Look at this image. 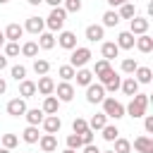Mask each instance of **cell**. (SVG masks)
Returning <instances> with one entry per match:
<instances>
[{"label":"cell","mask_w":153,"mask_h":153,"mask_svg":"<svg viewBox=\"0 0 153 153\" xmlns=\"http://www.w3.org/2000/svg\"><path fill=\"white\" fill-rule=\"evenodd\" d=\"M146 105H148V96L146 93H134L131 96V103L124 108V112H129L134 120H139V117L146 115Z\"/></svg>","instance_id":"cell-1"},{"label":"cell","mask_w":153,"mask_h":153,"mask_svg":"<svg viewBox=\"0 0 153 153\" xmlns=\"http://www.w3.org/2000/svg\"><path fill=\"white\" fill-rule=\"evenodd\" d=\"M96 76H98V81L103 84V88H105V91H110V93H115V91L120 88V84H122L120 74H117L112 67H108L105 72H100V74H96Z\"/></svg>","instance_id":"cell-2"},{"label":"cell","mask_w":153,"mask_h":153,"mask_svg":"<svg viewBox=\"0 0 153 153\" xmlns=\"http://www.w3.org/2000/svg\"><path fill=\"white\" fill-rule=\"evenodd\" d=\"M65 19H67L65 7H50V14H48V19H45V26H48L50 31H62Z\"/></svg>","instance_id":"cell-3"},{"label":"cell","mask_w":153,"mask_h":153,"mask_svg":"<svg viewBox=\"0 0 153 153\" xmlns=\"http://www.w3.org/2000/svg\"><path fill=\"white\" fill-rule=\"evenodd\" d=\"M103 112H105V117L120 120V117H124V105L115 98H103Z\"/></svg>","instance_id":"cell-4"},{"label":"cell","mask_w":153,"mask_h":153,"mask_svg":"<svg viewBox=\"0 0 153 153\" xmlns=\"http://www.w3.org/2000/svg\"><path fill=\"white\" fill-rule=\"evenodd\" d=\"M91 57H93V55H91L88 48H74V50H72V57H69V65H72L74 69H76V67H86Z\"/></svg>","instance_id":"cell-5"},{"label":"cell","mask_w":153,"mask_h":153,"mask_svg":"<svg viewBox=\"0 0 153 153\" xmlns=\"http://www.w3.org/2000/svg\"><path fill=\"white\" fill-rule=\"evenodd\" d=\"M103 98H105V88H103V84H88L86 86V100L91 103V105H96V103H103Z\"/></svg>","instance_id":"cell-6"},{"label":"cell","mask_w":153,"mask_h":153,"mask_svg":"<svg viewBox=\"0 0 153 153\" xmlns=\"http://www.w3.org/2000/svg\"><path fill=\"white\" fill-rule=\"evenodd\" d=\"M53 93H57V100H60V103H69V100L74 98V86H72L69 81H62V84L55 86Z\"/></svg>","instance_id":"cell-7"},{"label":"cell","mask_w":153,"mask_h":153,"mask_svg":"<svg viewBox=\"0 0 153 153\" xmlns=\"http://www.w3.org/2000/svg\"><path fill=\"white\" fill-rule=\"evenodd\" d=\"M24 112H26V98H14V100L7 103V115H12V117H24Z\"/></svg>","instance_id":"cell-8"},{"label":"cell","mask_w":153,"mask_h":153,"mask_svg":"<svg viewBox=\"0 0 153 153\" xmlns=\"http://www.w3.org/2000/svg\"><path fill=\"white\" fill-rule=\"evenodd\" d=\"M129 31H131L134 36L146 33V31H148V19H146V17H131V19H129Z\"/></svg>","instance_id":"cell-9"},{"label":"cell","mask_w":153,"mask_h":153,"mask_svg":"<svg viewBox=\"0 0 153 153\" xmlns=\"http://www.w3.org/2000/svg\"><path fill=\"white\" fill-rule=\"evenodd\" d=\"M43 129H45V134H57L60 131V127H62V120L57 117V115H48V117H43Z\"/></svg>","instance_id":"cell-10"},{"label":"cell","mask_w":153,"mask_h":153,"mask_svg":"<svg viewBox=\"0 0 153 153\" xmlns=\"http://www.w3.org/2000/svg\"><path fill=\"white\" fill-rule=\"evenodd\" d=\"M57 43H60V48H65V50H74V48H76V36H74L72 31H60Z\"/></svg>","instance_id":"cell-11"},{"label":"cell","mask_w":153,"mask_h":153,"mask_svg":"<svg viewBox=\"0 0 153 153\" xmlns=\"http://www.w3.org/2000/svg\"><path fill=\"white\" fill-rule=\"evenodd\" d=\"M38 146H41L43 153H53V151H57V139H55V134H43V136L38 139Z\"/></svg>","instance_id":"cell-12"},{"label":"cell","mask_w":153,"mask_h":153,"mask_svg":"<svg viewBox=\"0 0 153 153\" xmlns=\"http://www.w3.org/2000/svg\"><path fill=\"white\" fill-rule=\"evenodd\" d=\"M24 29L29 31V33H41L43 29H45V19H41V17H29L26 19V24H24Z\"/></svg>","instance_id":"cell-13"},{"label":"cell","mask_w":153,"mask_h":153,"mask_svg":"<svg viewBox=\"0 0 153 153\" xmlns=\"http://www.w3.org/2000/svg\"><path fill=\"white\" fill-rule=\"evenodd\" d=\"M36 91L38 93H43V96H53V91H55V81L50 79V76H41L38 79V84H36Z\"/></svg>","instance_id":"cell-14"},{"label":"cell","mask_w":153,"mask_h":153,"mask_svg":"<svg viewBox=\"0 0 153 153\" xmlns=\"http://www.w3.org/2000/svg\"><path fill=\"white\" fill-rule=\"evenodd\" d=\"M103 33H105V26H100V24H91V26H86V41H91V43L103 41Z\"/></svg>","instance_id":"cell-15"},{"label":"cell","mask_w":153,"mask_h":153,"mask_svg":"<svg viewBox=\"0 0 153 153\" xmlns=\"http://www.w3.org/2000/svg\"><path fill=\"white\" fill-rule=\"evenodd\" d=\"M134 148L139 153H153V139L151 136H136L134 139Z\"/></svg>","instance_id":"cell-16"},{"label":"cell","mask_w":153,"mask_h":153,"mask_svg":"<svg viewBox=\"0 0 153 153\" xmlns=\"http://www.w3.org/2000/svg\"><path fill=\"white\" fill-rule=\"evenodd\" d=\"M38 48H41V50L55 48V36H53V31H41V33H38Z\"/></svg>","instance_id":"cell-17"},{"label":"cell","mask_w":153,"mask_h":153,"mask_svg":"<svg viewBox=\"0 0 153 153\" xmlns=\"http://www.w3.org/2000/svg\"><path fill=\"white\" fill-rule=\"evenodd\" d=\"M24 117H26V122L29 124H33V127H38L41 122H43V117H45V112L43 110H38V108H26V112H24Z\"/></svg>","instance_id":"cell-18"},{"label":"cell","mask_w":153,"mask_h":153,"mask_svg":"<svg viewBox=\"0 0 153 153\" xmlns=\"http://www.w3.org/2000/svg\"><path fill=\"white\" fill-rule=\"evenodd\" d=\"M134 33L131 31H122L120 36H117V48H124V50H131L134 48Z\"/></svg>","instance_id":"cell-19"},{"label":"cell","mask_w":153,"mask_h":153,"mask_svg":"<svg viewBox=\"0 0 153 153\" xmlns=\"http://www.w3.org/2000/svg\"><path fill=\"white\" fill-rule=\"evenodd\" d=\"M100 55H103V60H108V62H110V60H115V57L120 55V48H117V43H112V41H110V43H103V48H100Z\"/></svg>","instance_id":"cell-20"},{"label":"cell","mask_w":153,"mask_h":153,"mask_svg":"<svg viewBox=\"0 0 153 153\" xmlns=\"http://www.w3.org/2000/svg\"><path fill=\"white\" fill-rule=\"evenodd\" d=\"M57 108H60V100H57V96H45V100H43V112L45 115H57Z\"/></svg>","instance_id":"cell-21"},{"label":"cell","mask_w":153,"mask_h":153,"mask_svg":"<svg viewBox=\"0 0 153 153\" xmlns=\"http://www.w3.org/2000/svg\"><path fill=\"white\" fill-rule=\"evenodd\" d=\"M2 33H5V38H7V41H19V38L24 36V26H19V24H10Z\"/></svg>","instance_id":"cell-22"},{"label":"cell","mask_w":153,"mask_h":153,"mask_svg":"<svg viewBox=\"0 0 153 153\" xmlns=\"http://www.w3.org/2000/svg\"><path fill=\"white\" fill-rule=\"evenodd\" d=\"M134 45H136L141 53H151V50H153V38H151L148 33H141V36L134 41Z\"/></svg>","instance_id":"cell-23"},{"label":"cell","mask_w":153,"mask_h":153,"mask_svg":"<svg viewBox=\"0 0 153 153\" xmlns=\"http://www.w3.org/2000/svg\"><path fill=\"white\" fill-rule=\"evenodd\" d=\"M74 79H76V84H79V86H88V84L93 81V72H91V69L79 67V72H74Z\"/></svg>","instance_id":"cell-24"},{"label":"cell","mask_w":153,"mask_h":153,"mask_svg":"<svg viewBox=\"0 0 153 153\" xmlns=\"http://www.w3.org/2000/svg\"><path fill=\"white\" fill-rule=\"evenodd\" d=\"M120 88H122L127 96H134V93H139V81H136L134 76H127V79L120 84Z\"/></svg>","instance_id":"cell-25"},{"label":"cell","mask_w":153,"mask_h":153,"mask_svg":"<svg viewBox=\"0 0 153 153\" xmlns=\"http://www.w3.org/2000/svg\"><path fill=\"white\" fill-rule=\"evenodd\" d=\"M33 93H36V84L29 81V79H22V81H19V96H22V98H31Z\"/></svg>","instance_id":"cell-26"},{"label":"cell","mask_w":153,"mask_h":153,"mask_svg":"<svg viewBox=\"0 0 153 153\" xmlns=\"http://www.w3.org/2000/svg\"><path fill=\"white\" fill-rule=\"evenodd\" d=\"M105 124H108L105 112H98V115H93V117L88 120V129H91V131H98V129H103Z\"/></svg>","instance_id":"cell-27"},{"label":"cell","mask_w":153,"mask_h":153,"mask_svg":"<svg viewBox=\"0 0 153 153\" xmlns=\"http://www.w3.org/2000/svg\"><path fill=\"white\" fill-rule=\"evenodd\" d=\"M134 74H136V81H139V84H151V79H153L151 67H136Z\"/></svg>","instance_id":"cell-28"},{"label":"cell","mask_w":153,"mask_h":153,"mask_svg":"<svg viewBox=\"0 0 153 153\" xmlns=\"http://www.w3.org/2000/svg\"><path fill=\"white\" fill-rule=\"evenodd\" d=\"M22 139L26 141V143H36L41 136H38V127H33V124H29L24 131H22Z\"/></svg>","instance_id":"cell-29"},{"label":"cell","mask_w":153,"mask_h":153,"mask_svg":"<svg viewBox=\"0 0 153 153\" xmlns=\"http://www.w3.org/2000/svg\"><path fill=\"white\" fill-rule=\"evenodd\" d=\"M117 14H120V19H131V17H136V7L131 2H122Z\"/></svg>","instance_id":"cell-30"},{"label":"cell","mask_w":153,"mask_h":153,"mask_svg":"<svg viewBox=\"0 0 153 153\" xmlns=\"http://www.w3.org/2000/svg\"><path fill=\"white\" fill-rule=\"evenodd\" d=\"M19 50H22L24 57H36V55H38V43H36V41H26Z\"/></svg>","instance_id":"cell-31"},{"label":"cell","mask_w":153,"mask_h":153,"mask_svg":"<svg viewBox=\"0 0 153 153\" xmlns=\"http://www.w3.org/2000/svg\"><path fill=\"white\" fill-rule=\"evenodd\" d=\"M115 153H131V141H127V139H122V136H117L115 139V148H112Z\"/></svg>","instance_id":"cell-32"},{"label":"cell","mask_w":153,"mask_h":153,"mask_svg":"<svg viewBox=\"0 0 153 153\" xmlns=\"http://www.w3.org/2000/svg\"><path fill=\"white\" fill-rule=\"evenodd\" d=\"M117 24H120V14L115 10H108L103 14V26H117Z\"/></svg>","instance_id":"cell-33"},{"label":"cell","mask_w":153,"mask_h":153,"mask_svg":"<svg viewBox=\"0 0 153 153\" xmlns=\"http://www.w3.org/2000/svg\"><path fill=\"white\" fill-rule=\"evenodd\" d=\"M100 131H103V139H105V141H115V139L120 136V131H117V127H115V124H105Z\"/></svg>","instance_id":"cell-34"},{"label":"cell","mask_w":153,"mask_h":153,"mask_svg":"<svg viewBox=\"0 0 153 153\" xmlns=\"http://www.w3.org/2000/svg\"><path fill=\"white\" fill-rule=\"evenodd\" d=\"M0 143H2L5 148H10V151H12V148H14L17 143H19V136H17V134H2Z\"/></svg>","instance_id":"cell-35"},{"label":"cell","mask_w":153,"mask_h":153,"mask_svg":"<svg viewBox=\"0 0 153 153\" xmlns=\"http://www.w3.org/2000/svg\"><path fill=\"white\" fill-rule=\"evenodd\" d=\"M48 69H50V62L48 60H33V72L36 74H48Z\"/></svg>","instance_id":"cell-36"},{"label":"cell","mask_w":153,"mask_h":153,"mask_svg":"<svg viewBox=\"0 0 153 153\" xmlns=\"http://www.w3.org/2000/svg\"><path fill=\"white\" fill-rule=\"evenodd\" d=\"M74 72H76V69H74L72 65H62V67L57 69V74L62 76V81H69V79H74Z\"/></svg>","instance_id":"cell-37"},{"label":"cell","mask_w":153,"mask_h":153,"mask_svg":"<svg viewBox=\"0 0 153 153\" xmlns=\"http://www.w3.org/2000/svg\"><path fill=\"white\" fill-rule=\"evenodd\" d=\"M84 129H88V122H86L84 117H74V122H72V131H74V134H81Z\"/></svg>","instance_id":"cell-38"},{"label":"cell","mask_w":153,"mask_h":153,"mask_svg":"<svg viewBox=\"0 0 153 153\" xmlns=\"http://www.w3.org/2000/svg\"><path fill=\"white\" fill-rule=\"evenodd\" d=\"M5 55H7V57H17V55H19V43H17V41L5 43Z\"/></svg>","instance_id":"cell-39"},{"label":"cell","mask_w":153,"mask_h":153,"mask_svg":"<svg viewBox=\"0 0 153 153\" xmlns=\"http://www.w3.org/2000/svg\"><path fill=\"white\" fill-rule=\"evenodd\" d=\"M139 65H136V60H131V57H124L122 60V72H127V74H134V69H136Z\"/></svg>","instance_id":"cell-40"},{"label":"cell","mask_w":153,"mask_h":153,"mask_svg":"<svg viewBox=\"0 0 153 153\" xmlns=\"http://www.w3.org/2000/svg\"><path fill=\"white\" fill-rule=\"evenodd\" d=\"M12 79H17V81L26 79V67H24V65H14V67H12Z\"/></svg>","instance_id":"cell-41"},{"label":"cell","mask_w":153,"mask_h":153,"mask_svg":"<svg viewBox=\"0 0 153 153\" xmlns=\"http://www.w3.org/2000/svg\"><path fill=\"white\" fill-rule=\"evenodd\" d=\"M81 146H84V143H81V136H79V134H69V136H67V148H74V151H76V148H81Z\"/></svg>","instance_id":"cell-42"},{"label":"cell","mask_w":153,"mask_h":153,"mask_svg":"<svg viewBox=\"0 0 153 153\" xmlns=\"http://www.w3.org/2000/svg\"><path fill=\"white\" fill-rule=\"evenodd\" d=\"M65 2V12H79L81 10V0H62Z\"/></svg>","instance_id":"cell-43"},{"label":"cell","mask_w":153,"mask_h":153,"mask_svg":"<svg viewBox=\"0 0 153 153\" xmlns=\"http://www.w3.org/2000/svg\"><path fill=\"white\" fill-rule=\"evenodd\" d=\"M108 67H110V62H108V60H98V62H96V67H93V74H100V72H105Z\"/></svg>","instance_id":"cell-44"},{"label":"cell","mask_w":153,"mask_h":153,"mask_svg":"<svg viewBox=\"0 0 153 153\" xmlns=\"http://www.w3.org/2000/svg\"><path fill=\"white\" fill-rule=\"evenodd\" d=\"M79 136H81V143H84V146H86V143H93V131H91V129H84Z\"/></svg>","instance_id":"cell-45"},{"label":"cell","mask_w":153,"mask_h":153,"mask_svg":"<svg viewBox=\"0 0 153 153\" xmlns=\"http://www.w3.org/2000/svg\"><path fill=\"white\" fill-rule=\"evenodd\" d=\"M143 129H146V134H153V115H146V120H143Z\"/></svg>","instance_id":"cell-46"},{"label":"cell","mask_w":153,"mask_h":153,"mask_svg":"<svg viewBox=\"0 0 153 153\" xmlns=\"http://www.w3.org/2000/svg\"><path fill=\"white\" fill-rule=\"evenodd\" d=\"M84 153H100V151H98L96 143H86V146H84Z\"/></svg>","instance_id":"cell-47"},{"label":"cell","mask_w":153,"mask_h":153,"mask_svg":"<svg viewBox=\"0 0 153 153\" xmlns=\"http://www.w3.org/2000/svg\"><path fill=\"white\" fill-rule=\"evenodd\" d=\"M105 2H108L110 7H120L122 2H129V0H105Z\"/></svg>","instance_id":"cell-48"},{"label":"cell","mask_w":153,"mask_h":153,"mask_svg":"<svg viewBox=\"0 0 153 153\" xmlns=\"http://www.w3.org/2000/svg\"><path fill=\"white\" fill-rule=\"evenodd\" d=\"M43 2H48L50 7H60V5H62V0H43Z\"/></svg>","instance_id":"cell-49"},{"label":"cell","mask_w":153,"mask_h":153,"mask_svg":"<svg viewBox=\"0 0 153 153\" xmlns=\"http://www.w3.org/2000/svg\"><path fill=\"white\" fill-rule=\"evenodd\" d=\"M5 67H7V57H5V55H0V72H2Z\"/></svg>","instance_id":"cell-50"},{"label":"cell","mask_w":153,"mask_h":153,"mask_svg":"<svg viewBox=\"0 0 153 153\" xmlns=\"http://www.w3.org/2000/svg\"><path fill=\"white\" fill-rule=\"evenodd\" d=\"M5 91H7V81H5V79H0V96H2Z\"/></svg>","instance_id":"cell-51"},{"label":"cell","mask_w":153,"mask_h":153,"mask_svg":"<svg viewBox=\"0 0 153 153\" xmlns=\"http://www.w3.org/2000/svg\"><path fill=\"white\" fill-rule=\"evenodd\" d=\"M5 41H7V38H5V33H2V31H0V48H2V45H5Z\"/></svg>","instance_id":"cell-52"},{"label":"cell","mask_w":153,"mask_h":153,"mask_svg":"<svg viewBox=\"0 0 153 153\" xmlns=\"http://www.w3.org/2000/svg\"><path fill=\"white\" fill-rule=\"evenodd\" d=\"M26 2H29V5H41L43 0H26Z\"/></svg>","instance_id":"cell-53"},{"label":"cell","mask_w":153,"mask_h":153,"mask_svg":"<svg viewBox=\"0 0 153 153\" xmlns=\"http://www.w3.org/2000/svg\"><path fill=\"white\" fill-rule=\"evenodd\" d=\"M62 153H76V151H74V148H65Z\"/></svg>","instance_id":"cell-54"},{"label":"cell","mask_w":153,"mask_h":153,"mask_svg":"<svg viewBox=\"0 0 153 153\" xmlns=\"http://www.w3.org/2000/svg\"><path fill=\"white\" fill-rule=\"evenodd\" d=\"M0 153H12V151H10V148H5V146H2V148H0Z\"/></svg>","instance_id":"cell-55"},{"label":"cell","mask_w":153,"mask_h":153,"mask_svg":"<svg viewBox=\"0 0 153 153\" xmlns=\"http://www.w3.org/2000/svg\"><path fill=\"white\" fill-rule=\"evenodd\" d=\"M5 2H10V0H0V5H5Z\"/></svg>","instance_id":"cell-56"},{"label":"cell","mask_w":153,"mask_h":153,"mask_svg":"<svg viewBox=\"0 0 153 153\" xmlns=\"http://www.w3.org/2000/svg\"><path fill=\"white\" fill-rule=\"evenodd\" d=\"M103 153H115V151H103Z\"/></svg>","instance_id":"cell-57"},{"label":"cell","mask_w":153,"mask_h":153,"mask_svg":"<svg viewBox=\"0 0 153 153\" xmlns=\"http://www.w3.org/2000/svg\"><path fill=\"white\" fill-rule=\"evenodd\" d=\"M26 153H29V151H26Z\"/></svg>","instance_id":"cell-58"}]
</instances>
